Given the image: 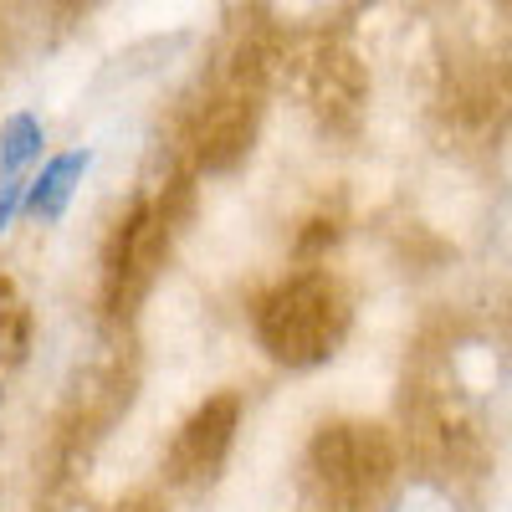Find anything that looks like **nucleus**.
Masks as SVG:
<instances>
[{
    "mask_svg": "<svg viewBox=\"0 0 512 512\" xmlns=\"http://www.w3.org/2000/svg\"><path fill=\"white\" fill-rule=\"evenodd\" d=\"M349 328V308L323 272H303L282 282L262 308H256V333L272 359L282 364H318L338 349V338Z\"/></svg>",
    "mask_w": 512,
    "mask_h": 512,
    "instance_id": "nucleus-1",
    "label": "nucleus"
},
{
    "mask_svg": "<svg viewBox=\"0 0 512 512\" xmlns=\"http://www.w3.org/2000/svg\"><path fill=\"white\" fill-rule=\"evenodd\" d=\"M318 456V472L323 482L344 497V502H359L369 492H379L395 472V451L384 441L379 425H328L313 446Z\"/></svg>",
    "mask_w": 512,
    "mask_h": 512,
    "instance_id": "nucleus-2",
    "label": "nucleus"
},
{
    "mask_svg": "<svg viewBox=\"0 0 512 512\" xmlns=\"http://www.w3.org/2000/svg\"><path fill=\"white\" fill-rule=\"evenodd\" d=\"M236 395H216V400H205L190 420H185V431L175 436V446H169V482H180V487H200L221 472V461L231 451V436H236Z\"/></svg>",
    "mask_w": 512,
    "mask_h": 512,
    "instance_id": "nucleus-3",
    "label": "nucleus"
},
{
    "mask_svg": "<svg viewBox=\"0 0 512 512\" xmlns=\"http://www.w3.org/2000/svg\"><path fill=\"white\" fill-rule=\"evenodd\" d=\"M251 144V108L241 98H231L226 108L210 113L205 134H200V164L205 169H231Z\"/></svg>",
    "mask_w": 512,
    "mask_h": 512,
    "instance_id": "nucleus-4",
    "label": "nucleus"
},
{
    "mask_svg": "<svg viewBox=\"0 0 512 512\" xmlns=\"http://www.w3.org/2000/svg\"><path fill=\"white\" fill-rule=\"evenodd\" d=\"M88 149H77V154H57L47 169H41V175L26 185V210L31 216H41V221H57L62 210H67V200H72V185L82 180V169H88Z\"/></svg>",
    "mask_w": 512,
    "mask_h": 512,
    "instance_id": "nucleus-5",
    "label": "nucleus"
},
{
    "mask_svg": "<svg viewBox=\"0 0 512 512\" xmlns=\"http://www.w3.org/2000/svg\"><path fill=\"white\" fill-rule=\"evenodd\" d=\"M41 154V123L31 113H16L0 128V185H11L21 175V164Z\"/></svg>",
    "mask_w": 512,
    "mask_h": 512,
    "instance_id": "nucleus-6",
    "label": "nucleus"
},
{
    "mask_svg": "<svg viewBox=\"0 0 512 512\" xmlns=\"http://www.w3.org/2000/svg\"><path fill=\"white\" fill-rule=\"evenodd\" d=\"M118 512H159V507H154L149 497H139V502H128V507H118Z\"/></svg>",
    "mask_w": 512,
    "mask_h": 512,
    "instance_id": "nucleus-7",
    "label": "nucleus"
}]
</instances>
